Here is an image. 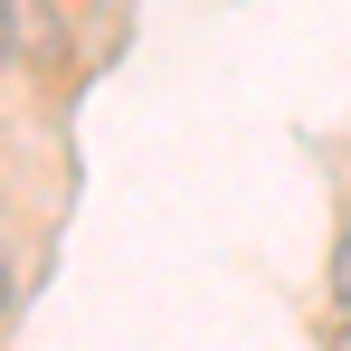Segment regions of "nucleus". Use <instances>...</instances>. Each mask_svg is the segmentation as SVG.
<instances>
[{
    "mask_svg": "<svg viewBox=\"0 0 351 351\" xmlns=\"http://www.w3.org/2000/svg\"><path fill=\"white\" fill-rule=\"evenodd\" d=\"M323 285H332V304H342V323H351V228L332 237V276H323Z\"/></svg>",
    "mask_w": 351,
    "mask_h": 351,
    "instance_id": "obj_1",
    "label": "nucleus"
},
{
    "mask_svg": "<svg viewBox=\"0 0 351 351\" xmlns=\"http://www.w3.org/2000/svg\"><path fill=\"white\" fill-rule=\"evenodd\" d=\"M0 48H10V0H0Z\"/></svg>",
    "mask_w": 351,
    "mask_h": 351,
    "instance_id": "obj_2",
    "label": "nucleus"
},
{
    "mask_svg": "<svg viewBox=\"0 0 351 351\" xmlns=\"http://www.w3.org/2000/svg\"><path fill=\"white\" fill-rule=\"evenodd\" d=\"M0 313H10V266H0Z\"/></svg>",
    "mask_w": 351,
    "mask_h": 351,
    "instance_id": "obj_3",
    "label": "nucleus"
},
{
    "mask_svg": "<svg viewBox=\"0 0 351 351\" xmlns=\"http://www.w3.org/2000/svg\"><path fill=\"white\" fill-rule=\"evenodd\" d=\"M332 351H351V323H342V342H332Z\"/></svg>",
    "mask_w": 351,
    "mask_h": 351,
    "instance_id": "obj_4",
    "label": "nucleus"
}]
</instances>
